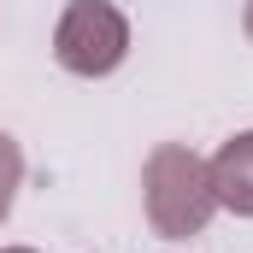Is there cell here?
I'll use <instances>...</instances> for the list:
<instances>
[{"instance_id": "obj_2", "label": "cell", "mask_w": 253, "mask_h": 253, "mask_svg": "<svg viewBox=\"0 0 253 253\" xmlns=\"http://www.w3.org/2000/svg\"><path fill=\"white\" fill-rule=\"evenodd\" d=\"M53 59L71 77H112L129 59V18L112 0H71L53 24Z\"/></svg>"}, {"instance_id": "obj_1", "label": "cell", "mask_w": 253, "mask_h": 253, "mask_svg": "<svg viewBox=\"0 0 253 253\" xmlns=\"http://www.w3.org/2000/svg\"><path fill=\"white\" fill-rule=\"evenodd\" d=\"M141 212L147 230L159 242H189L212 224L218 194H212V171L189 141H159L141 165Z\"/></svg>"}, {"instance_id": "obj_4", "label": "cell", "mask_w": 253, "mask_h": 253, "mask_svg": "<svg viewBox=\"0 0 253 253\" xmlns=\"http://www.w3.org/2000/svg\"><path fill=\"white\" fill-rule=\"evenodd\" d=\"M18 189H24V147L0 129V224L12 218V206H18Z\"/></svg>"}, {"instance_id": "obj_3", "label": "cell", "mask_w": 253, "mask_h": 253, "mask_svg": "<svg viewBox=\"0 0 253 253\" xmlns=\"http://www.w3.org/2000/svg\"><path fill=\"white\" fill-rule=\"evenodd\" d=\"M206 171H212L218 206L236 212V218H253V129H236V135L206 159Z\"/></svg>"}, {"instance_id": "obj_6", "label": "cell", "mask_w": 253, "mask_h": 253, "mask_svg": "<svg viewBox=\"0 0 253 253\" xmlns=\"http://www.w3.org/2000/svg\"><path fill=\"white\" fill-rule=\"evenodd\" d=\"M0 253H36V248H0Z\"/></svg>"}, {"instance_id": "obj_5", "label": "cell", "mask_w": 253, "mask_h": 253, "mask_svg": "<svg viewBox=\"0 0 253 253\" xmlns=\"http://www.w3.org/2000/svg\"><path fill=\"white\" fill-rule=\"evenodd\" d=\"M242 30H248V42H253V0H248V12H242Z\"/></svg>"}]
</instances>
